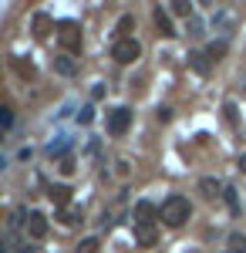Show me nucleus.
<instances>
[{"label":"nucleus","instance_id":"nucleus-1","mask_svg":"<svg viewBox=\"0 0 246 253\" xmlns=\"http://www.w3.org/2000/svg\"><path fill=\"white\" fill-rule=\"evenodd\" d=\"M192 216V203L186 199V196H169L162 206H159V219L165 223V226H172V230H179V226H186Z\"/></svg>","mask_w":246,"mask_h":253},{"label":"nucleus","instance_id":"nucleus-2","mask_svg":"<svg viewBox=\"0 0 246 253\" xmlns=\"http://www.w3.org/2000/svg\"><path fill=\"white\" fill-rule=\"evenodd\" d=\"M112 58L118 61V64H135V61L142 58V44H138V38H118L112 44Z\"/></svg>","mask_w":246,"mask_h":253},{"label":"nucleus","instance_id":"nucleus-3","mask_svg":"<svg viewBox=\"0 0 246 253\" xmlns=\"http://www.w3.org/2000/svg\"><path fill=\"white\" fill-rule=\"evenodd\" d=\"M57 41H61L64 54H78L81 51V27H78L75 20H61L57 24Z\"/></svg>","mask_w":246,"mask_h":253},{"label":"nucleus","instance_id":"nucleus-4","mask_svg":"<svg viewBox=\"0 0 246 253\" xmlns=\"http://www.w3.org/2000/svg\"><path fill=\"white\" fill-rule=\"evenodd\" d=\"M132 128V108H125V105H118L108 112V135H125Z\"/></svg>","mask_w":246,"mask_h":253},{"label":"nucleus","instance_id":"nucleus-5","mask_svg":"<svg viewBox=\"0 0 246 253\" xmlns=\"http://www.w3.org/2000/svg\"><path fill=\"white\" fill-rule=\"evenodd\" d=\"M132 216H135V226H155V219H159V206L149 203V199H138L135 210H132Z\"/></svg>","mask_w":246,"mask_h":253},{"label":"nucleus","instance_id":"nucleus-6","mask_svg":"<svg viewBox=\"0 0 246 253\" xmlns=\"http://www.w3.org/2000/svg\"><path fill=\"white\" fill-rule=\"evenodd\" d=\"M24 226H27V236L31 240H44L47 236V216L41 213V210H31L27 219H24Z\"/></svg>","mask_w":246,"mask_h":253},{"label":"nucleus","instance_id":"nucleus-7","mask_svg":"<svg viewBox=\"0 0 246 253\" xmlns=\"http://www.w3.org/2000/svg\"><path fill=\"white\" fill-rule=\"evenodd\" d=\"M152 20H155V31H159L162 38H175V34H179V31H175V24H172V17H169V10L155 7V10H152Z\"/></svg>","mask_w":246,"mask_h":253},{"label":"nucleus","instance_id":"nucleus-8","mask_svg":"<svg viewBox=\"0 0 246 253\" xmlns=\"http://www.w3.org/2000/svg\"><path fill=\"white\" fill-rule=\"evenodd\" d=\"M31 31H34V38H38V41H47V34L54 31V20H51V14L38 10V14H34V20H31Z\"/></svg>","mask_w":246,"mask_h":253},{"label":"nucleus","instance_id":"nucleus-9","mask_svg":"<svg viewBox=\"0 0 246 253\" xmlns=\"http://www.w3.org/2000/svg\"><path fill=\"white\" fill-rule=\"evenodd\" d=\"M196 189H199V193L206 196V199H216V196H223V193H226V186H223L219 179H212V175H203Z\"/></svg>","mask_w":246,"mask_h":253},{"label":"nucleus","instance_id":"nucleus-10","mask_svg":"<svg viewBox=\"0 0 246 253\" xmlns=\"http://www.w3.org/2000/svg\"><path fill=\"white\" fill-rule=\"evenodd\" d=\"M47 199L54 203L57 210H64V206H71V186H64V182H57L47 189Z\"/></svg>","mask_w":246,"mask_h":253},{"label":"nucleus","instance_id":"nucleus-11","mask_svg":"<svg viewBox=\"0 0 246 253\" xmlns=\"http://www.w3.org/2000/svg\"><path fill=\"white\" fill-rule=\"evenodd\" d=\"M54 75H61V78H75L78 75V61L71 58V54H57L54 58Z\"/></svg>","mask_w":246,"mask_h":253},{"label":"nucleus","instance_id":"nucleus-12","mask_svg":"<svg viewBox=\"0 0 246 253\" xmlns=\"http://www.w3.org/2000/svg\"><path fill=\"white\" fill-rule=\"evenodd\" d=\"M54 219L61 223V226H78V223H81V206H75V203H71V206L57 210V213H54Z\"/></svg>","mask_w":246,"mask_h":253},{"label":"nucleus","instance_id":"nucleus-13","mask_svg":"<svg viewBox=\"0 0 246 253\" xmlns=\"http://www.w3.org/2000/svg\"><path fill=\"white\" fill-rule=\"evenodd\" d=\"M155 240H159L155 226H135V243L138 247H155Z\"/></svg>","mask_w":246,"mask_h":253},{"label":"nucleus","instance_id":"nucleus-14","mask_svg":"<svg viewBox=\"0 0 246 253\" xmlns=\"http://www.w3.org/2000/svg\"><path fill=\"white\" fill-rule=\"evenodd\" d=\"M189 64H192V71H199V75H209V68H212L206 51H189Z\"/></svg>","mask_w":246,"mask_h":253},{"label":"nucleus","instance_id":"nucleus-15","mask_svg":"<svg viewBox=\"0 0 246 253\" xmlns=\"http://www.w3.org/2000/svg\"><path fill=\"white\" fill-rule=\"evenodd\" d=\"M10 64H14V71H17L24 81H31L34 75H38V68H34L31 61H24V58H10Z\"/></svg>","mask_w":246,"mask_h":253},{"label":"nucleus","instance_id":"nucleus-16","mask_svg":"<svg viewBox=\"0 0 246 253\" xmlns=\"http://www.w3.org/2000/svg\"><path fill=\"white\" fill-rule=\"evenodd\" d=\"M75 169H78V162H75L71 152H64V156L57 159V172H61V175H75Z\"/></svg>","mask_w":246,"mask_h":253},{"label":"nucleus","instance_id":"nucleus-17","mask_svg":"<svg viewBox=\"0 0 246 253\" xmlns=\"http://www.w3.org/2000/svg\"><path fill=\"white\" fill-rule=\"evenodd\" d=\"M223 54H226V41H212V44L206 47V58L212 61V64H216V61H223Z\"/></svg>","mask_w":246,"mask_h":253},{"label":"nucleus","instance_id":"nucleus-18","mask_svg":"<svg viewBox=\"0 0 246 253\" xmlns=\"http://www.w3.org/2000/svg\"><path fill=\"white\" fill-rule=\"evenodd\" d=\"M10 125H14V105H0V128L10 132Z\"/></svg>","mask_w":246,"mask_h":253},{"label":"nucleus","instance_id":"nucleus-19","mask_svg":"<svg viewBox=\"0 0 246 253\" xmlns=\"http://www.w3.org/2000/svg\"><path fill=\"white\" fill-rule=\"evenodd\" d=\"M98 247H101V243H98V236H84V240L75 247V253H98Z\"/></svg>","mask_w":246,"mask_h":253},{"label":"nucleus","instance_id":"nucleus-20","mask_svg":"<svg viewBox=\"0 0 246 253\" xmlns=\"http://www.w3.org/2000/svg\"><path fill=\"white\" fill-rule=\"evenodd\" d=\"M229 253H246V236L243 233H229Z\"/></svg>","mask_w":246,"mask_h":253},{"label":"nucleus","instance_id":"nucleus-21","mask_svg":"<svg viewBox=\"0 0 246 253\" xmlns=\"http://www.w3.org/2000/svg\"><path fill=\"white\" fill-rule=\"evenodd\" d=\"M132 27H135V17H132V14H122V17H118V34H122V38H132V34H128Z\"/></svg>","mask_w":246,"mask_h":253},{"label":"nucleus","instance_id":"nucleus-22","mask_svg":"<svg viewBox=\"0 0 246 253\" xmlns=\"http://www.w3.org/2000/svg\"><path fill=\"white\" fill-rule=\"evenodd\" d=\"M172 14H175V17H196V14H192V7L189 3H186V0H175V3H172Z\"/></svg>","mask_w":246,"mask_h":253},{"label":"nucleus","instance_id":"nucleus-23","mask_svg":"<svg viewBox=\"0 0 246 253\" xmlns=\"http://www.w3.org/2000/svg\"><path fill=\"white\" fill-rule=\"evenodd\" d=\"M223 199L229 203V210H233V213H240V199H236V189H229V186H226V193H223Z\"/></svg>","mask_w":246,"mask_h":253},{"label":"nucleus","instance_id":"nucleus-24","mask_svg":"<svg viewBox=\"0 0 246 253\" xmlns=\"http://www.w3.org/2000/svg\"><path fill=\"white\" fill-rule=\"evenodd\" d=\"M186 24H189V34H196V38L203 34V20H199V17H189Z\"/></svg>","mask_w":246,"mask_h":253},{"label":"nucleus","instance_id":"nucleus-25","mask_svg":"<svg viewBox=\"0 0 246 253\" xmlns=\"http://www.w3.org/2000/svg\"><path fill=\"white\" fill-rule=\"evenodd\" d=\"M91 118H95V112H91V108H88V105H84V108H81V112H78V122H81V125H88V122H91Z\"/></svg>","mask_w":246,"mask_h":253},{"label":"nucleus","instance_id":"nucleus-26","mask_svg":"<svg viewBox=\"0 0 246 253\" xmlns=\"http://www.w3.org/2000/svg\"><path fill=\"white\" fill-rule=\"evenodd\" d=\"M20 226V213L14 210V213H7V230H17Z\"/></svg>","mask_w":246,"mask_h":253},{"label":"nucleus","instance_id":"nucleus-27","mask_svg":"<svg viewBox=\"0 0 246 253\" xmlns=\"http://www.w3.org/2000/svg\"><path fill=\"white\" fill-rule=\"evenodd\" d=\"M223 112H226V122H229V125H236V105H233V101H226V108H223Z\"/></svg>","mask_w":246,"mask_h":253},{"label":"nucleus","instance_id":"nucleus-28","mask_svg":"<svg viewBox=\"0 0 246 253\" xmlns=\"http://www.w3.org/2000/svg\"><path fill=\"white\" fill-rule=\"evenodd\" d=\"M155 118H159V122H172V108H159Z\"/></svg>","mask_w":246,"mask_h":253},{"label":"nucleus","instance_id":"nucleus-29","mask_svg":"<svg viewBox=\"0 0 246 253\" xmlns=\"http://www.w3.org/2000/svg\"><path fill=\"white\" fill-rule=\"evenodd\" d=\"M132 172V169H128V162H125V159H118V175H128Z\"/></svg>","mask_w":246,"mask_h":253},{"label":"nucleus","instance_id":"nucleus-30","mask_svg":"<svg viewBox=\"0 0 246 253\" xmlns=\"http://www.w3.org/2000/svg\"><path fill=\"white\" fill-rule=\"evenodd\" d=\"M236 169H240V172L246 175V152H243V156H240V162H236Z\"/></svg>","mask_w":246,"mask_h":253},{"label":"nucleus","instance_id":"nucleus-31","mask_svg":"<svg viewBox=\"0 0 246 253\" xmlns=\"http://www.w3.org/2000/svg\"><path fill=\"white\" fill-rule=\"evenodd\" d=\"M243 91H246V88H243Z\"/></svg>","mask_w":246,"mask_h":253},{"label":"nucleus","instance_id":"nucleus-32","mask_svg":"<svg viewBox=\"0 0 246 253\" xmlns=\"http://www.w3.org/2000/svg\"><path fill=\"white\" fill-rule=\"evenodd\" d=\"M24 253H27V250H24Z\"/></svg>","mask_w":246,"mask_h":253}]
</instances>
